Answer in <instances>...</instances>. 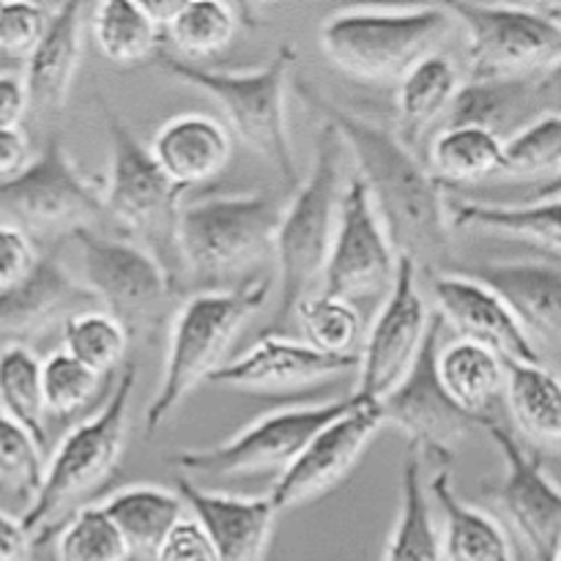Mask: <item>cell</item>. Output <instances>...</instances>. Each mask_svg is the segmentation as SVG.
I'll return each mask as SVG.
<instances>
[{
    "label": "cell",
    "mask_w": 561,
    "mask_h": 561,
    "mask_svg": "<svg viewBox=\"0 0 561 561\" xmlns=\"http://www.w3.org/2000/svg\"><path fill=\"white\" fill-rule=\"evenodd\" d=\"M301 102L318 110L323 121H332L343 135L356 175L365 181L370 201L387 228L389 241L400 257L427 272H449L453 257V225H449L444 186L433 179L425 162L403 146L398 131L373 124L340 104L329 102L310 82H296Z\"/></svg>",
    "instance_id": "obj_1"
},
{
    "label": "cell",
    "mask_w": 561,
    "mask_h": 561,
    "mask_svg": "<svg viewBox=\"0 0 561 561\" xmlns=\"http://www.w3.org/2000/svg\"><path fill=\"white\" fill-rule=\"evenodd\" d=\"M274 279L255 274L236 288L201 290L179 307L170 327L168 354L153 400L146 409V433L168 425L192 389L219 370L241 327L272 299Z\"/></svg>",
    "instance_id": "obj_2"
},
{
    "label": "cell",
    "mask_w": 561,
    "mask_h": 561,
    "mask_svg": "<svg viewBox=\"0 0 561 561\" xmlns=\"http://www.w3.org/2000/svg\"><path fill=\"white\" fill-rule=\"evenodd\" d=\"M348 157V146L337 126L332 121H321L312 170L283 211L277 241H274L279 263V310L274 318L277 323H288L301 301L310 299L312 288L323 283V268L348 186L345 184Z\"/></svg>",
    "instance_id": "obj_3"
},
{
    "label": "cell",
    "mask_w": 561,
    "mask_h": 561,
    "mask_svg": "<svg viewBox=\"0 0 561 561\" xmlns=\"http://www.w3.org/2000/svg\"><path fill=\"white\" fill-rule=\"evenodd\" d=\"M159 69L173 80L186 82L211 96L228 118L230 129L257 157L277 168L288 186L299 190V168L288 137V96L290 71L296 66V44L283 42L266 66L250 71H222L190 64L173 53H159Z\"/></svg>",
    "instance_id": "obj_4"
},
{
    "label": "cell",
    "mask_w": 561,
    "mask_h": 561,
    "mask_svg": "<svg viewBox=\"0 0 561 561\" xmlns=\"http://www.w3.org/2000/svg\"><path fill=\"white\" fill-rule=\"evenodd\" d=\"M447 5L416 9H345L323 20L318 31L321 53L340 71L359 80H403L436 44L453 33Z\"/></svg>",
    "instance_id": "obj_5"
},
{
    "label": "cell",
    "mask_w": 561,
    "mask_h": 561,
    "mask_svg": "<svg viewBox=\"0 0 561 561\" xmlns=\"http://www.w3.org/2000/svg\"><path fill=\"white\" fill-rule=\"evenodd\" d=\"M137 387V365L124 367L118 383L110 392L107 403L96 416L80 422L66 433L64 442L53 453L44 474V485L22 524L31 531L33 546H42L53 537L55 520L75 499L85 496L96 485H102L118 466L124 455L126 436H129V409L131 394Z\"/></svg>",
    "instance_id": "obj_6"
},
{
    "label": "cell",
    "mask_w": 561,
    "mask_h": 561,
    "mask_svg": "<svg viewBox=\"0 0 561 561\" xmlns=\"http://www.w3.org/2000/svg\"><path fill=\"white\" fill-rule=\"evenodd\" d=\"M283 211L266 192L186 203L175 228V252L195 279L233 277L274 250Z\"/></svg>",
    "instance_id": "obj_7"
},
{
    "label": "cell",
    "mask_w": 561,
    "mask_h": 561,
    "mask_svg": "<svg viewBox=\"0 0 561 561\" xmlns=\"http://www.w3.org/2000/svg\"><path fill=\"white\" fill-rule=\"evenodd\" d=\"M0 208L20 219L22 230L66 239L77 230H96L107 217L104 181L82 173L58 137L22 173L0 181Z\"/></svg>",
    "instance_id": "obj_8"
},
{
    "label": "cell",
    "mask_w": 561,
    "mask_h": 561,
    "mask_svg": "<svg viewBox=\"0 0 561 561\" xmlns=\"http://www.w3.org/2000/svg\"><path fill=\"white\" fill-rule=\"evenodd\" d=\"M104 126L110 137V173L104 181L107 217L126 236L142 239L148 250L159 241H173L175 247L184 190L164 175L151 148L110 107H104Z\"/></svg>",
    "instance_id": "obj_9"
},
{
    "label": "cell",
    "mask_w": 561,
    "mask_h": 561,
    "mask_svg": "<svg viewBox=\"0 0 561 561\" xmlns=\"http://www.w3.org/2000/svg\"><path fill=\"white\" fill-rule=\"evenodd\" d=\"M362 403L359 394L332 400L321 405L279 409L257 416L255 422L225 438L222 444L203 449H184L175 455V466L192 477H233L252 471H279L283 474L307 444L327 425L345 416Z\"/></svg>",
    "instance_id": "obj_10"
},
{
    "label": "cell",
    "mask_w": 561,
    "mask_h": 561,
    "mask_svg": "<svg viewBox=\"0 0 561 561\" xmlns=\"http://www.w3.org/2000/svg\"><path fill=\"white\" fill-rule=\"evenodd\" d=\"M469 33L471 80H529L561 58V25L540 5L449 3Z\"/></svg>",
    "instance_id": "obj_11"
},
{
    "label": "cell",
    "mask_w": 561,
    "mask_h": 561,
    "mask_svg": "<svg viewBox=\"0 0 561 561\" xmlns=\"http://www.w3.org/2000/svg\"><path fill=\"white\" fill-rule=\"evenodd\" d=\"M82 263V283L96 296L104 312L129 332H146L168 307L173 283L157 252L142 241L110 239L99 230H77L71 236Z\"/></svg>",
    "instance_id": "obj_12"
},
{
    "label": "cell",
    "mask_w": 561,
    "mask_h": 561,
    "mask_svg": "<svg viewBox=\"0 0 561 561\" xmlns=\"http://www.w3.org/2000/svg\"><path fill=\"white\" fill-rule=\"evenodd\" d=\"M504 460V477L482 488L510 529L529 548L535 561H553L561 551V488L531 449L496 416L482 422Z\"/></svg>",
    "instance_id": "obj_13"
},
{
    "label": "cell",
    "mask_w": 561,
    "mask_h": 561,
    "mask_svg": "<svg viewBox=\"0 0 561 561\" xmlns=\"http://www.w3.org/2000/svg\"><path fill=\"white\" fill-rule=\"evenodd\" d=\"M444 318L433 312L431 332H427L422 354L409 376L381 400L383 420L409 436V444L420 447L422 453L436 455L442 463H453V447L466 442L471 433L482 431L477 416L466 414L458 403L447 394L442 378H438V348L444 337Z\"/></svg>",
    "instance_id": "obj_14"
},
{
    "label": "cell",
    "mask_w": 561,
    "mask_h": 561,
    "mask_svg": "<svg viewBox=\"0 0 561 561\" xmlns=\"http://www.w3.org/2000/svg\"><path fill=\"white\" fill-rule=\"evenodd\" d=\"M431 321L433 312L416 288V266L409 257H400L387 301L359 351V381L354 394L381 403L416 365Z\"/></svg>",
    "instance_id": "obj_15"
},
{
    "label": "cell",
    "mask_w": 561,
    "mask_h": 561,
    "mask_svg": "<svg viewBox=\"0 0 561 561\" xmlns=\"http://www.w3.org/2000/svg\"><path fill=\"white\" fill-rule=\"evenodd\" d=\"M400 255L389 241L387 228L370 201L359 175L348 181L340 206V222L334 230L332 250L323 268V294L354 299L392 288Z\"/></svg>",
    "instance_id": "obj_16"
},
{
    "label": "cell",
    "mask_w": 561,
    "mask_h": 561,
    "mask_svg": "<svg viewBox=\"0 0 561 561\" xmlns=\"http://www.w3.org/2000/svg\"><path fill=\"white\" fill-rule=\"evenodd\" d=\"M387 425L383 409L376 400L362 398V403L345 416L323 427L305 453L277 477L268 499L277 513L323 496L348 477V471L359 463L362 453L370 447L378 431Z\"/></svg>",
    "instance_id": "obj_17"
},
{
    "label": "cell",
    "mask_w": 561,
    "mask_h": 561,
    "mask_svg": "<svg viewBox=\"0 0 561 561\" xmlns=\"http://www.w3.org/2000/svg\"><path fill=\"white\" fill-rule=\"evenodd\" d=\"M433 299L438 316L460 340L493 351L507 365H542L535 340L520 327L507 301L485 283L449 268L433 277Z\"/></svg>",
    "instance_id": "obj_18"
},
{
    "label": "cell",
    "mask_w": 561,
    "mask_h": 561,
    "mask_svg": "<svg viewBox=\"0 0 561 561\" xmlns=\"http://www.w3.org/2000/svg\"><path fill=\"white\" fill-rule=\"evenodd\" d=\"M359 370V354L334 356L312 348L305 340L266 332L236 359L225 362L208 383L241 392H283V389L310 387V383L340 378Z\"/></svg>",
    "instance_id": "obj_19"
},
{
    "label": "cell",
    "mask_w": 561,
    "mask_h": 561,
    "mask_svg": "<svg viewBox=\"0 0 561 561\" xmlns=\"http://www.w3.org/2000/svg\"><path fill=\"white\" fill-rule=\"evenodd\" d=\"M99 301L82 279H75L58 261V252L42 255L31 277L0 294V337L22 340L47 334L77 312L93 310Z\"/></svg>",
    "instance_id": "obj_20"
},
{
    "label": "cell",
    "mask_w": 561,
    "mask_h": 561,
    "mask_svg": "<svg viewBox=\"0 0 561 561\" xmlns=\"http://www.w3.org/2000/svg\"><path fill=\"white\" fill-rule=\"evenodd\" d=\"M175 491L192 510V518L211 537L219 561L263 559L274 518L279 515L272 499L206 491L190 477H181Z\"/></svg>",
    "instance_id": "obj_21"
},
{
    "label": "cell",
    "mask_w": 561,
    "mask_h": 561,
    "mask_svg": "<svg viewBox=\"0 0 561 561\" xmlns=\"http://www.w3.org/2000/svg\"><path fill=\"white\" fill-rule=\"evenodd\" d=\"M496 290L531 340L561 351V268L542 261H504L455 268Z\"/></svg>",
    "instance_id": "obj_22"
},
{
    "label": "cell",
    "mask_w": 561,
    "mask_h": 561,
    "mask_svg": "<svg viewBox=\"0 0 561 561\" xmlns=\"http://www.w3.org/2000/svg\"><path fill=\"white\" fill-rule=\"evenodd\" d=\"M151 153L181 190L217 179L233 157V137L206 113H181L164 121L151 137Z\"/></svg>",
    "instance_id": "obj_23"
},
{
    "label": "cell",
    "mask_w": 561,
    "mask_h": 561,
    "mask_svg": "<svg viewBox=\"0 0 561 561\" xmlns=\"http://www.w3.org/2000/svg\"><path fill=\"white\" fill-rule=\"evenodd\" d=\"M82 3L55 5L42 44L25 60L27 99L33 113H58L66 104L82 55Z\"/></svg>",
    "instance_id": "obj_24"
},
{
    "label": "cell",
    "mask_w": 561,
    "mask_h": 561,
    "mask_svg": "<svg viewBox=\"0 0 561 561\" xmlns=\"http://www.w3.org/2000/svg\"><path fill=\"white\" fill-rule=\"evenodd\" d=\"M453 230H485L510 236L531 247L561 255V197L537 203H485L469 197H447Z\"/></svg>",
    "instance_id": "obj_25"
},
{
    "label": "cell",
    "mask_w": 561,
    "mask_h": 561,
    "mask_svg": "<svg viewBox=\"0 0 561 561\" xmlns=\"http://www.w3.org/2000/svg\"><path fill=\"white\" fill-rule=\"evenodd\" d=\"M449 466L442 463L427 482V493L444 515V561H513L502 526L455 493Z\"/></svg>",
    "instance_id": "obj_26"
},
{
    "label": "cell",
    "mask_w": 561,
    "mask_h": 561,
    "mask_svg": "<svg viewBox=\"0 0 561 561\" xmlns=\"http://www.w3.org/2000/svg\"><path fill=\"white\" fill-rule=\"evenodd\" d=\"M458 66L442 53L427 55L398 85V137L414 151L422 137L442 126L460 91Z\"/></svg>",
    "instance_id": "obj_27"
},
{
    "label": "cell",
    "mask_w": 561,
    "mask_h": 561,
    "mask_svg": "<svg viewBox=\"0 0 561 561\" xmlns=\"http://www.w3.org/2000/svg\"><path fill=\"white\" fill-rule=\"evenodd\" d=\"M102 510L110 515L124 540L129 542L135 557L153 559L170 531L186 518V504L179 491H168L159 485H126L110 493L102 502Z\"/></svg>",
    "instance_id": "obj_28"
},
{
    "label": "cell",
    "mask_w": 561,
    "mask_h": 561,
    "mask_svg": "<svg viewBox=\"0 0 561 561\" xmlns=\"http://www.w3.org/2000/svg\"><path fill=\"white\" fill-rule=\"evenodd\" d=\"M438 378L449 398L477 420H488L499 398L507 392V362L469 340H453L438 348Z\"/></svg>",
    "instance_id": "obj_29"
},
{
    "label": "cell",
    "mask_w": 561,
    "mask_h": 561,
    "mask_svg": "<svg viewBox=\"0 0 561 561\" xmlns=\"http://www.w3.org/2000/svg\"><path fill=\"white\" fill-rule=\"evenodd\" d=\"M504 164V137L482 126H447L433 135L425 168L442 186H474L499 179Z\"/></svg>",
    "instance_id": "obj_30"
},
{
    "label": "cell",
    "mask_w": 561,
    "mask_h": 561,
    "mask_svg": "<svg viewBox=\"0 0 561 561\" xmlns=\"http://www.w3.org/2000/svg\"><path fill=\"white\" fill-rule=\"evenodd\" d=\"M383 561H444L442 531L431 513V493L422 477V449L409 444L400 474V513Z\"/></svg>",
    "instance_id": "obj_31"
},
{
    "label": "cell",
    "mask_w": 561,
    "mask_h": 561,
    "mask_svg": "<svg viewBox=\"0 0 561 561\" xmlns=\"http://www.w3.org/2000/svg\"><path fill=\"white\" fill-rule=\"evenodd\" d=\"M91 36L110 64L137 66L159 55L162 16L135 0H104L91 11Z\"/></svg>",
    "instance_id": "obj_32"
},
{
    "label": "cell",
    "mask_w": 561,
    "mask_h": 561,
    "mask_svg": "<svg viewBox=\"0 0 561 561\" xmlns=\"http://www.w3.org/2000/svg\"><path fill=\"white\" fill-rule=\"evenodd\" d=\"M518 431L535 449H561V378L546 365H507L504 392Z\"/></svg>",
    "instance_id": "obj_33"
},
{
    "label": "cell",
    "mask_w": 561,
    "mask_h": 561,
    "mask_svg": "<svg viewBox=\"0 0 561 561\" xmlns=\"http://www.w3.org/2000/svg\"><path fill=\"white\" fill-rule=\"evenodd\" d=\"M535 110L529 80H469L460 85L453 107L444 115L438 129L447 126H482L510 140L518 126V115Z\"/></svg>",
    "instance_id": "obj_34"
},
{
    "label": "cell",
    "mask_w": 561,
    "mask_h": 561,
    "mask_svg": "<svg viewBox=\"0 0 561 561\" xmlns=\"http://www.w3.org/2000/svg\"><path fill=\"white\" fill-rule=\"evenodd\" d=\"M241 27L236 5L222 0H190L170 11L162 20L164 42L181 60H201L222 53Z\"/></svg>",
    "instance_id": "obj_35"
},
{
    "label": "cell",
    "mask_w": 561,
    "mask_h": 561,
    "mask_svg": "<svg viewBox=\"0 0 561 561\" xmlns=\"http://www.w3.org/2000/svg\"><path fill=\"white\" fill-rule=\"evenodd\" d=\"M44 362L31 345L9 343L0 348V411L25 427L47 453V403H44Z\"/></svg>",
    "instance_id": "obj_36"
},
{
    "label": "cell",
    "mask_w": 561,
    "mask_h": 561,
    "mask_svg": "<svg viewBox=\"0 0 561 561\" xmlns=\"http://www.w3.org/2000/svg\"><path fill=\"white\" fill-rule=\"evenodd\" d=\"M561 173V113H546L504 140L502 181H529V186Z\"/></svg>",
    "instance_id": "obj_37"
},
{
    "label": "cell",
    "mask_w": 561,
    "mask_h": 561,
    "mask_svg": "<svg viewBox=\"0 0 561 561\" xmlns=\"http://www.w3.org/2000/svg\"><path fill=\"white\" fill-rule=\"evenodd\" d=\"M294 318L299 321L305 343H310L312 348L334 356L359 354L356 345H359L365 327H362V316L354 301L329 296L321 290V294H312L310 299L301 301Z\"/></svg>",
    "instance_id": "obj_38"
},
{
    "label": "cell",
    "mask_w": 561,
    "mask_h": 561,
    "mask_svg": "<svg viewBox=\"0 0 561 561\" xmlns=\"http://www.w3.org/2000/svg\"><path fill=\"white\" fill-rule=\"evenodd\" d=\"M129 343V332L104 310L77 312L64 323L66 354H71L102 378L126 359Z\"/></svg>",
    "instance_id": "obj_39"
},
{
    "label": "cell",
    "mask_w": 561,
    "mask_h": 561,
    "mask_svg": "<svg viewBox=\"0 0 561 561\" xmlns=\"http://www.w3.org/2000/svg\"><path fill=\"white\" fill-rule=\"evenodd\" d=\"M55 535L58 561H129L135 557L102 504L75 510Z\"/></svg>",
    "instance_id": "obj_40"
},
{
    "label": "cell",
    "mask_w": 561,
    "mask_h": 561,
    "mask_svg": "<svg viewBox=\"0 0 561 561\" xmlns=\"http://www.w3.org/2000/svg\"><path fill=\"white\" fill-rule=\"evenodd\" d=\"M44 449L36 438L0 411V485L33 504L44 485Z\"/></svg>",
    "instance_id": "obj_41"
},
{
    "label": "cell",
    "mask_w": 561,
    "mask_h": 561,
    "mask_svg": "<svg viewBox=\"0 0 561 561\" xmlns=\"http://www.w3.org/2000/svg\"><path fill=\"white\" fill-rule=\"evenodd\" d=\"M42 378L47 414L58 416V420H71V416L80 414L102 387V376L88 370L82 362H77L66 351H55L44 359Z\"/></svg>",
    "instance_id": "obj_42"
},
{
    "label": "cell",
    "mask_w": 561,
    "mask_h": 561,
    "mask_svg": "<svg viewBox=\"0 0 561 561\" xmlns=\"http://www.w3.org/2000/svg\"><path fill=\"white\" fill-rule=\"evenodd\" d=\"M55 5L31 0H5L0 3V60H27L42 44Z\"/></svg>",
    "instance_id": "obj_43"
},
{
    "label": "cell",
    "mask_w": 561,
    "mask_h": 561,
    "mask_svg": "<svg viewBox=\"0 0 561 561\" xmlns=\"http://www.w3.org/2000/svg\"><path fill=\"white\" fill-rule=\"evenodd\" d=\"M38 261L42 255H38L31 233L22 230L20 225L0 222V294L25 283Z\"/></svg>",
    "instance_id": "obj_44"
},
{
    "label": "cell",
    "mask_w": 561,
    "mask_h": 561,
    "mask_svg": "<svg viewBox=\"0 0 561 561\" xmlns=\"http://www.w3.org/2000/svg\"><path fill=\"white\" fill-rule=\"evenodd\" d=\"M153 561H219L211 537L195 518H184L153 553Z\"/></svg>",
    "instance_id": "obj_45"
},
{
    "label": "cell",
    "mask_w": 561,
    "mask_h": 561,
    "mask_svg": "<svg viewBox=\"0 0 561 561\" xmlns=\"http://www.w3.org/2000/svg\"><path fill=\"white\" fill-rule=\"evenodd\" d=\"M31 113L25 80L11 71H0V129H20L22 118Z\"/></svg>",
    "instance_id": "obj_46"
},
{
    "label": "cell",
    "mask_w": 561,
    "mask_h": 561,
    "mask_svg": "<svg viewBox=\"0 0 561 561\" xmlns=\"http://www.w3.org/2000/svg\"><path fill=\"white\" fill-rule=\"evenodd\" d=\"M31 164V142L22 129H0V181L14 179Z\"/></svg>",
    "instance_id": "obj_47"
},
{
    "label": "cell",
    "mask_w": 561,
    "mask_h": 561,
    "mask_svg": "<svg viewBox=\"0 0 561 561\" xmlns=\"http://www.w3.org/2000/svg\"><path fill=\"white\" fill-rule=\"evenodd\" d=\"M31 548L33 537L22 524V518L0 513V561H27Z\"/></svg>",
    "instance_id": "obj_48"
},
{
    "label": "cell",
    "mask_w": 561,
    "mask_h": 561,
    "mask_svg": "<svg viewBox=\"0 0 561 561\" xmlns=\"http://www.w3.org/2000/svg\"><path fill=\"white\" fill-rule=\"evenodd\" d=\"M531 104L540 115L561 113V58L546 71L531 77Z\"/></svg>",
    "instance_id": "obj_49"
},
{
    "label": "cell",
    "mask_w": 561,
    "mask_h": 561,
    "mask_svg": "<svg viewBox=\"0 0 561 561\" xmlns=\"http://www.w3.org/2000/svg\"><path fill=\"white\" fill-rule=\"evenodd\" d=\"M557 197H561V173L553 175L551 181H542V184L526 186V201L524 203L557 201Z\"/></svg>",
    "instance_id": "obj_50"
},
{
    "label": "cell",
    "mask_w": 561,
    "mask_h": 561,
    "mask_svg": "<svg viewBox=\"0 0 561 561\" xmlns=\"http://www.w3.org/2000/svg\"><path fill=\"white\" fill-rule=\"evenodd\" d=\"M540 9H542V11H546V14H548V16H551V20H557V22H559V25H561V3H542V5H540Z\"/></svg>",
    "instance_id": "obj_51"
},
{
    "label": "cell",
    "mask_w": 561,
    "mask_h": 561,
    "mask_svg": "<svg viewBox=\"0 0 561 561\" xmlns=\"http://www.w3.org/2000/svg\"><path fill=\"white\" fill-rule=\"evenodd\" d=\"M553 561H561V551H559V557H557V559H553Z\"/></svg>",
    "instance_id": "obj_52"
}]
</instances>
